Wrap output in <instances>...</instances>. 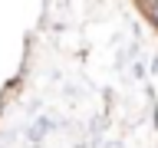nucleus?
I'll use <instances>...</instances> for the list:
<instances>
[{"instance_id":"nucleus-1","label":"nucleus","mask_w":158,"mask_h":148,"mask_svg":"<svg viewBox=\"0 0 158 148\" xmlns=\"http://www.w3.org/2000/svg\"><path fill=\"white\" fill-rule=\"evenodd\" d=\"M148 13L155 17V23H158V3H148Z\"/></svg>"}]
</instances>
